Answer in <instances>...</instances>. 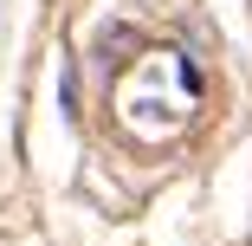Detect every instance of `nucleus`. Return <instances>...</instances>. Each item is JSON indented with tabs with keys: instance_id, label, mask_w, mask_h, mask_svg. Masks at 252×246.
<instances>
[{
	"instance_id": "1",
	"label": "nucleus",
	"mask_w": 252,
	"mask_h": 246,
	"mask_svg": "<svg viewBox=\"0 0 252 246\" xmlns=\"http://www.w3.org/2000/svg\"><path fill=\"white\" fill-rule=\"evenodd\" d=\"M117 104H123V123L142 130V136H175L194 110V65L181 52H156V59H142L123 91H117Z\"/></svg>"
}]
</instances>
